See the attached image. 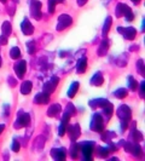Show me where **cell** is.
I'll return each mask as SVG.
<instances>
[{
    "label": "cell",
    "instance_id": "obj_12",
    "mask_svg": "<svg viewBox=\"0 0 145 161\" xmlns=\"http://www.w3.org/2000/svg\"><path fill=\"white\" fill-rule=\"evenodd\" d=\"M132 12V10H130V6H127L126 4H117V6H116V10H115V14L117 17H121V16H126L130 14Z\"/></svg>",
    "mask_w": 145,
    "mask_h": 161
},
{
    "label": "cell",
    "instance_id": "obj_3",
    "mask_svg": "<svg viewBox=\"0 0 145 161\" xmlns=\"http://www.w3.org/2000/svg\"><path fill=\"white\" fill-rule=\"evenodd\" d=\"M72 23V18L69 15L64 14V15H60L58 18V23H57V30L58 32H62L63 29L68 28L70 24Z\"/></svg>",
    "mask_w": 145,
    "mask_h": 161
},
{
    "label": "cell",
    "instance_id": "obj_23",
    "mask_svg": "<svg viewBox=\"0 0 145 161\" xmlns=\"http://www.w3.org/2000/svg\"><path fill=\"white\" fill-rule=\"evenodd\" d=\"M108 50H109V41H108V40H104V41H102L101 46H99V49H98V55H99V56H105L106 52H108Z\"/></svg>",
    "mask_w": 145,
    "mask_h": 161
},
{
    "label": "cell",
    "instance_id": "obj_45",
    "mask_svg": "<svg viewBox=\"0 0 145 161\" xmlns=\"http://www.w3.org/2000/svg\"><path fill=\"white\" fill-rule=\"evenodd\" d=\"M1 64H2V61H1V57H0V67H1Z\"/></svg>",
    "mask_w": 145,
    "mask_h": 161
},
{
    "label": "cell",
    "instance_id": "obj_30",
    "mask_svg": "<svg viewBox=\"0 0 145 161\" xmlns=\"http://www.w3.org/2000/svg\"><path fill=\"white\" fill-rule=\"evenodd\" d=\"M10 57L12 59H17L21 57V50H19L17 46L11 49V51H10Z\"/></svg>",
    "mask_w": 145,
    "mask_h": 161
},
{
    "label": "cell",
    "instance_id": "obj_33",
    "mask_svg": "<svg viewBox=\"0 0 145 161\" xmlns=\"http://www.w3.org/2000/svg\"><path fill=\"white\" fill-rule=\"evenodd\" d=\"M128 87L130 88V91H135L138 87V83L134 80L133 76H128Z\"/></svg>",
    "mask_w": 145,
    "mask_h": 161
},
{
    "label": "cell",
    "instance_id": "obj_21",
    "mask_svg": "<svg viewBox=\"0 0 145 161\" xmlns=\"http://www.w3.org/2000/svg\"><path fill=\"white\" fill-rule=\"evenodd\" d=\"M130 138L132 139V142H139L142 138H143V136H142V133L139 131H137L135 130V124H133V131L130 132Z\"/></svg>",
    "mask_w": 145,
    "mask_h": 161
},
{
    "label": "cell",
    "instance_id": "obj_25",
    "mask_svg": "<svg viewBox=\"0 0 145 161\" xmlns=\"http://www.w3.org/2000/svg\"><path fill=\"white\" fill-rule=\"evenodd\" d=\"M111 23H113L111 17H110V16L106 17V19H105V22H104V26H103V35H106V34L109 33L110 27H111Z\"/></svg>",
    "mask_w": 145,
    "mask_h": 161
},
{
    "label": "cell",
    "instance_id": "obj_19",
    "mask_svg": "<svg viewBox=\"0 0 145 161\" xmlns=\"http://www.w3.org/2000/svg\"><path fill=\"white\" fill-rule=\"evenodd\" d=\"M31 88H33V84L30 81H28V80L23 81L22 85H21V92H22V95H29Z\"/></svg>",
    "mask_w": 145,
    "mask_h": 161
},
{
    "label": "cell",
    "instance_id": "obj_46",
    "mask_svg": "<svg viewBox=\"0 0 145 161\" xmlns=\"http://www.w3.org/2000/svg\"><path fill=\"white\" fill-rule=\"evenodd\" d=\"M5 1H6V0H1V2H2V4H5Z\"/></svg>",
    "mask_w": 145,
    "mask_h": 161
},
{
    "label": "cell",
    "instance_id": "obj_11",
    "mask_svg": "<svg viewBox=\"0 0 145 161\" xmlns=\"http://www.w3.org/2000/svg\"><path fill=\"white\" fill-rule=\"evenodd\" d=\"M31 14H33V17L35 19H40L41 18V2L40 1H36L34 0L31 2Z\"/></svg>",
    "mask_w": 145,
    "mask_h": 161
},
{
    "label": "cell",
    "instance_id": "obj_32",
    "mask_svg": "<svg viewBox=\"0 0 145 161\" xmlns=\"http://www.w3.org/2000/svg\"><path fill=\"white\" fill-rule=\"evenodd\" d=\"M115 137V133H111L110 131H106L103 133V136H102V138L105 141V142H108V143H111V138H114Z\"/></svg>",
    "mask_w": 145,
    "mask_h": 161
},
{
    "label": "cell",
    "instance_id": "obj_14",
    "mask_svg": "<svg viewBox=\"0 0 145 161\" xmlns=\"http://www.w3.org/2000/svg\"><path fill=\"white\" fill-rule=\"evenodd\" d=\"M21 29L24 33V35H31L33 32H34V27H33V24L30 23V21H29L28 18H24L23 22H22Z\"/></svg>",
    "mask_w": 145,
    "mask_h": 161
},
{
    "label": "cell",
    "instance_id": "obj_10",
    "mask_svg": "<svg viewBox=\"0 0 145 161\" xmlns=\"http://www.w3.org/2000/svg\"><path fill=\"white\" fill-rule=\"evenodd\" d=\"M51 156L57 161H63L67 156V150L64 148H56L51 150Z\"/></svg>",
    "mask_w": 145,
    "mask_h": 161
},
{
    "label": "cell",
    "instance_id": "obj_44",
    "mask_svg": "<svg viewBox=\"0 0 145 161\" xmlns=\"http://www.w3.org/2000/svg\"><path fill=\"white\" fill-rule=\"evenodd\" d=\"M132 1H133L134 4H139V2H140V0H132Z\"/></svg>",
    "mask_w": 145,
    "mask_h": 161
},
{
    "label": "cell",
    "instance_id": "obj_26",
    "mask_svg": "<svg viewBox=\"0 0 145 161\" xmlns=\"http://www.w3.org/2000/svg\"><path fill=\"white\" fill-rule=\"evenodd\" d=\"M114 95H115L116 98H118V100H123V98H126V97H127L128 91H127L126 88H118V90H116Z\"/></svg>",
    "mask_w": 145,
    "mask_h": 161
},
{
    "label": "cell",
    "instance_id": "obj_24",
    "mask_svg": "<svg viewBox=\"0 0 145 161\" xmlns=\"http://www.w3.org/2000/svg\"><path fill=\"white\" fill-rule=\"evenodd\" d=\"M79 153H80V144L72 143V146H70V156H72V159H77Z\"/></svg>",
    "mask_w": 145,
    "mask_h": 161
},
{
    "label": "cell",
    "instance_id": "obj_36",
    "mask_svg": "<svg viewBox=\"0 0 145 161\" xmlns=\"http://www.w3.org/2000/svg\"><path fill=\"white\" fill-rule=\"evenodd\" d=\"M27 47H28V52L30 53V55H33L34 52H35V43L34 41H29L28 44H27Z\"/></svg>",
    "mask_w": 145,
    "mask_h": 161
},
{
    "label": "cell",
    "instance_id": "obj_34",
    "mask_svg": "<svg viewBox=\"0 0 145 161\" xmlns=\"http://www.w3.org/2000/svg\"><path fill=\"white\" fill-rule=\"evenodd\" d=\"M67 125L68 124L60 121V125H59V129H58V134L59 136H64L65 134V132H67Z\"/></svg>",
    "mask_w": 145,
    "mask_h": 161
},
{
    "label": "cell",
    "instance_id": "obj_37",
    "mask_svg": "<svg viewBox=\"0 0 145 161\" xmlns=\"http://www.w3.org/2000/svg\"><path fill=\"white\" fill-rule=\"evenodd\" d=\"M19 148H21V146H19L18 141H14V143H12V146H11V149L14 150V153H17V151H19Z\"/></svg>",
    "mask_w": 145,
    "mask_h": 161
},
{
    "label": "cell",
    "instance_id": "obj_20",
    "mask_svg": "<svg viewBox=\"0 0 145 161\" xmlns=\"http://www.w3.org/2000/svg\"><path fill=\"white\" fill-rule=\"evenodd\" d=\"M103 81H104V79H103L102 73H96L93 75V78L91 79V84L94 85V86H101L103 84Z\"/></svg>",
    "mask_w": 145,
    "mask_h": 161
},
{
    "label": "cell",
    "instance_id": "obj_29",
    "mask_svg": "<svg viewBox=\"0 0 145 161\" xmlns=\"http://www.w3.org/2000/svg\"><path fill=\"white\" fill-rule=\"evenodd\" d=\"M110 149H108V148H102V146H98L97 148V156H99V158H106L108 155H109V151Z\"/></svg>",
    "mask_w": 145,
    "mask_h": 161
},
{
    "label": "cell",
    "instance_id": "obj_17",
    "mask_svg": "<svg viewBox=\"0 0 145 161\" xmlns=\"http://www.w3.org/2000/svg\"><path fill=\"white\" fill-rule=\"evenodd\" d=\"M113 109H114V107H113V104L110 102L103 107V115L105 117V120H109L111 117V115H113Z\"/></svg>",
    "mask_w": 145,
    "mask_h": 161
},
{
    "label": "cell",
    "instance_id": "obj_40",
    "mask_svg": "<svg viewBox=\"0 0 145 161\" xmlns=\"http://www.w3.org/2000/svg\"><path fill=\"white\" fill-rule=\"evenodd\" d=\"M87 2V0H77V4L80 5V6H82V5H85Z\"/></svg>",
    "mask_w": 145,
    "mask_h": 161
},
{
    "label": "cell",
    "instance_id": "obj_39",
    "mask_svg": "<svg viewBox=\"0 0 145 161\" xmlns=\"http://www.w3.org/2000/svg\"><path fill=\"white\" fill-rule=\"evenodd\" d=\"M140 96H142V98L144 97V81L140 83Z\"/></svg>",
    "mask_w": 145,
    "mask_h": 161
},
{
    "label": "cell",
    "instance_id": "obj_9",
    "mask_svg": "<svg viewBox=\"0 0 145 161\" xmlns=\"http://www.w3.org/2000/svg\"><path fill=\"white\" fill-rule=\"evenodd\" d=\"M58 83H59V79H58L57 76H53L48 83H46L45 85H44V92H46V93H48V95H51L56 87H57Z\"/></svg>",
    "mask_w": 145,
    "mask_h": 161
},
{
    "label": "cell",
    "instance_id": "obj_7",
    "mask_svg": "<svg viewBox=\"0 0 145 161\" xmlns=\"http://www.w3.org/2000/svg\"><path fill=\"white\" fill-rule=\"evenodd\" d=\"M26 70H27V62L24 59H22L18 63L14 64V72L17 74L18 79H23V76L26 74Z\"/></svg>",
    "mask_w": 145,
    "mask_h": 161
},
{
    "label": "cell",
    "instance_id": "obj_41",
    "mask_svg": "<svg viewBox=\"0 0 145 161\" xmlns=\"http://www.w3.org/2000/svg\"><path fill=\"white\" fill-rule=\"evenodd\" d=\"M9 80H10V83H11V84H10V85H11V86H14V85H16V84H17V83H16V80H12V79H11V78H10V79H9Z\"/></svg>",
    "mask_w": 145,
    "mask_h": 161
},
{
    "label": "cell",
    "instance_id": "obj_28",
    "mask_svg": "<svg viewBox=\"0 0 145 161\" xmlns=\"http://www.w3.org/2000/svg\"><path fill=\"white\" fill-rule=\"evenodd\" d=\"M11 32H12V27H11V24H10V22H4L2 23V35H5V36H9L10 34H11Z\"/></svg>",
    "mask_w": 145,
    "mask_h": 161
},
{
    "label": "cell",
    "instance_id": "obj_27",
    "mask_svg": "<svg viewBox=\"0 0 145 161\" xmlns=\"http://www.w3.org/2000/svg\"><path fill=\"white\" fill-rule=\"evenodd\" d=\"M77 90H79V83L75 81V83H72V86H70L69 91H68V97H69V98H72V97L76 95Z\"/></svg>",
    "mask_w": 145,
    "mask_h": 161
},
{
    "label": "cell",
    "instance_id": "obj_16",
    "mask_svg": "<svg viewBox=\"0 0 145 161\" xmlns=\"http://www.w3.org/2000/svg\"><path fill=\"white\" fill-rule=\"evenodd\" d=\"M60 112H62V107H60L59 104H57V103H53V104L48 108V110H47V115H48L50 117H57Z\"/></svg>",
    "mask_w": 145,
    "mask_h": 161
},
{
    "label": "cell",
    "instance_id": "obj_38",
    "mask_svg": "<svg viewBox=\"0 0 145 161\" xmlns=\"http://www.w3.org/2000/svg\"><path fill=\"white\" fill-rule=\"evenodd\" d=\"M6 43H7V36L1 35V38H0V45H5Z\"/></svg>",
    "mask_w": 145,
    "mask_h": 161
},
{
    "label": "cell",
    "instance_id": "obj_13",
    "mask_svg": "<svg viewBox=\"0 0 145 161\" xmlns=\"http://www.w3.org/2000/svg\"><path fill=\"white\" fill-rule=\"evenodd\" d=\"M68 132L70 133V139H72V142H75V141L80 137V134H81L79 124H75V125H72V126H69V127H68Z\"/></svg>",
    "mask_w": 145,
    "mask_h": 161
},
{
    "label": "cell",
    "instance_id": "obj_4",
    "mask_svg": "<svg viewBox=\"0 0 145 161\" xmlns=\"http://www.w3.org/2000/svg\"><path fill=\"white\" fill-rule=\"evenodd\" d=\"M93 142H85L84 144H80V151L82 153V156L85 160H91L92 153H93Z\"/></svg>",
    "mask_w": 145,
    "mask_h": 161
},
{
    "label": "cell",
    "instance_id": "obj_5",
    "mask_svg": "<svg viewBox=\"0 0 145 161\" xmlns=\"http://www.w3.org/2000/svg\"><path fill=\"white\" fill-rule=\"evenodd\" d=\"M91 129L96 132H102L104 129V124H103V117L99 114H94L91 121Z\"/></svg>",
    "mask_w": 145,
    "mask_h": 161
},
{
    "label": "cell",
    "instance_id": "obj_1",
    "mask_svg": "<svg viewBox=\"0 0 145 161\" xmlns=\"http://www.w3.org/2000/svg\"><path fill=\"white\" fill-rule=\"evenodd\" d=\"M30 125V115L28 113H23L21 112L17 117V120L14 122V129H22V127H27Z\"/></svg>",
    "mask_w": 145,
    "mask_h": 161
},
{
    "label": "cell",
    "instance_id": "obj_18",
    "mask_svg": "<svg viewBox=\"0 0 145 161\" xmlns=\"http://www.w3.org/2000/svg\"><path fill=\"white\" fill-rule=\"evenodd\" d=\"M87 68V59L86 57H82V58L79 59V62H77V64H76V70H77V73H85V70H86Z\"/></svg>",
    "mask_w": 145,
    "mask_h": 161
},
{
    "label": "cell",
    "instance_id": "obj_2",
    "mask_svg": "<svg viewBox=\"0 0 145 161\" xmlns=\"http://www.w3.org/2000/svg\"><path fill=\"white\" fill-rule=\"evenodd\" d=\"M123 148L126 149V151H128L132 155H134V156H140L142 155V148L137 143V142H125L123 143Z\"/></svg>",
    "mask_w": 145,
    "mask_h": 161
},
{
    "label": "cell",
    "instance_id": "obj_43",
    "mask_svg": "<svg viewBox=\"0 0 145 161\" xmlns=\"http://www.w3.org/2000/svg\"><path fill=\"white\" fill-rule=\"evenodd\" d=\"M53 1H55V2H56V4H60V2H63V1H64V0H53Z\"/></svg>",
    "mask_w": 145,
    "mask_h": 161
},
{
    "label": "cell",
    "instance_id": "obj_15",
    "mask_svg": "<svg viewBox=\"0 0 145 161\" xmlns=\"http://www.w3.org/2000/svg\"><path fill=\"white\" fill-rule=\"evenodd\" d=\"M34 102L36 104H47L50 102V95L46 92H40L34 97Z\"/></svg>",
    "mask_w": 145,
    "mask_h": 161
},
{
    "label": "cell",
    "instance_id": "obj_42",
    "mask_svg": "<svg viewBox=\"0 0 145 161\" xmlns=\"http://www.w3.org/2000/svg\"><path fill=\"white\" fill-rule=\"evenodd\" d=\"M4 129H5V125H0V134H1V132L4 131Z\"/></svg>",
    "mask_w": 145,
    "mask_h": 161
},
{
    "label": "cell",
    "instance_id": "obj_31",
    "mask_svg": "<svg viewBox=\"0 0 145 161\" xmlns=\"http://www.w3.org/2000/svg\"><path fill=\"white\" fill-rule=\"evenodd\" d=\"M64 113H65V114H68L69 117H74V115L76 114V109H75V107H74L72 103H70V104H68V105H67V108H65Z\"/></svg>",
    "mask_w": 145,
    "mask_h": 161
},
{
    "label": "cell",
    "instance_id": "obj_8",
    "mask_svg": "<svg viewBox=\"0 0 145 161\" xmlns=\"http://www.w3.org/2000/svg\"><path fill=\"white\" fill-rule=\"evenodd\" d=\"M130 115H132V112H130V107H127L126 104H122L117 110V117L121 120H128L130 121Z\"/></svg>",
    "mask_w": 145,
    "mask_h": 161
},
{
    "label": "cell",
    "instance_id": "obj_35",
    "mask_svg": "<svg viewBox=\"0 0 145 161\" xmlns=\"http://www.w3.org/2000/svg\"><path fill=\"white\" fill-rule=\"evenodd\" d=\"M56 2L53 0H48V14H53L56 10Z\"/></svg>",
    "mask_w": 145,
    "mask_h": 161
},
{
    "label": "cell",
    "instance_id": "obj_6",
    "mask_svg": "<svg viewBox=\"0 0 145 161\" xmlns=\"http://www.w3.org/2000/svg\"><path fill=\"white\" fill-rule=\"evenodd\" d=\"M117 32L121 33V34L123 35V38L127 39V40H133V39L135 38V35H137V30L134 29L133 27H127V28L118 27V28H117Z\"/></svg>",
    "mask_w": 145,
    "mask_h": 161
},
{
    "label": "cell",
    "instance_id": "obj_22",
    "mask_svg": "<svg viewBox=\"0 0 145 161\" xmlns=\"http://www.w3.org/2000/svg\"><path fill=\"white\" fill-rule=\"evenodd\" d=\"M109 101H106V100H93V101H91L89 102V105L92 107V108H103L105 104H108Z\"/></svg>",
    "mask_w": 145,
    "mask_h": 161
}]
</instances>
